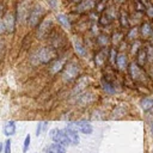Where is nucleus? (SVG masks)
Instances as JSON below:
<instances>
[{"mask_svg":"<svg viewBox=\"0 0 153 153\" xmlns=\"http://www.w3.org/2000/svg\"><path fill=\"white\" fill-rule=\"evenodd\" d=\"M26 16H29V11L26 10L25 4L18 5V20L19 22H23L26 18Z\"/></svg>","mask_w":153,"mask_h":153,"instance_id":"17","label":"nucleus"},{"mask_svg":"<svg viewBox=\"0 0 153 153\" xmlns=\"http://www.w3.org/2000/svg\"><path fill=\"white\" fill-rule=\"evenodd\" d=\"M128 71L130 76L134 80H142V71L140 68V66L136 62H131L128 65Z\"/></svg>","mask_w":153,"mask_h":153,"instance_id":"6","label":"nucleus"},{"mask_svg":"<svg viewBox=\"0 0 153 153\" xmlns=\"http://www.w3.org/2000/svg\"><path fill=\"white\" fill-rule=\"evenodd\" d=\"M116 65L120 69H124L128 67V61H127V56L124 54H120L117 55V60H116Z\"/></svg>","mask_w":153,"mask_h":153,"instance_id":"18","label":"nucleus"},{"mask_svg":"<svg viewBox=\"0 0 153 153\" xmlns=\"http://www.w3.org/2000/svg\"><path fill=\"white\" fill-rule=\"evenodd\" d=\"M4 151V143L2 142H0V153Z\"/></svg>","mask_w":153,"mask_h":153,"instance_id":"34","label":"nucleus"},{"mask_svg":"<svg viewBox=\"0 0 153 153\" xmlns=\"http://www.w3.org/2000/svg\"><path fill=\"white\" fill-rule=\"evenodd\" d=\"M14 22H16V20H14L13 14L7 13V14L5 16L4 20H2L4 26H5V31H7V32H13V30H14Z\"/></svg>","mask_w":153,"mask_h":153,"instance_id":"7","label":"nucleus"},{"mask_svg":"<svg viewBox=\"0 0 153 153\" xmlns=\"http://www.w3.org/2000/svg\"><path fill=\"white\" fill-rule=\"evenodd\" d=\"M44 151L47 153H66V147L63 145H61V143L54 142V143L49 145Z\"/></svg>","mask_w":153,"mask_h":153,"instance_id":"10","label":"nucleus"},{"mask_svg":"<svg viewBox=\"0 0 153 153\" xmlns=\"http://www.w3.org/2000/svg\"><path fill=\"white\" fill-rule=\"evenodd\" d=\"M63 130H65V133H66V135H67V137H68L71 145H78V143H79V135H78V131H75V130H73V129H71V128H67V127H66Z\"/></svg>","mask_w":153,"mask_h":153,"instance_id":"9","label":"nucleus"},{"mask_svg":"<svg viewBox=\"0 0 153 153\" xmlns=\"http://www.w3.org/2000/svg\"><path fill=\"white\" fill-rule=\"evenodd\" d=\"M1 11H2V5L0 4V14H1Z\"/></svg>","mask_w":153,"mask_h":153,"instance_id":"36","label":"nucleus"},{"mask_svg":"<svg viewBox=\"0 0 153 153\" xmlns=\"http://www.w3.org/2000/svg\"><path fill=\"white\" fill-rule=\"evenodd\" d=\"M136 35H137V29H136V27H134V29H131V31H130V33H129V36H128V37H129V38H131V37L134 36V38H135V37H136Z\"/></svg>","mask_w":153,"mask_h":153,"instance_id":"30","label":"nucleus"},{"mask_svg":"<svg viewBox=\"0 0 153 153\" xmlns=\"http://www.w3.org/2000/svg\"><path fill=\"white\" fill-rule=\"evenodd\" d=\"M49 2H50V5H51L53 7H56V6H57V1H56V0H49Z\"/></svg>","mask_w":153,"mask_h":153,"instance_id":"32","label":"nucleus"},{"mask_svg":"<svg viewBox=\"0 0 153 153\" xmlns=\"http://www.w3.org/2000/svg\"><path fill=\"white\" fill-rule=\"evenodd\" d=\"M152 32H153V30H152L151 24H149V23H142L141 29H140L141 36L145 37V38H147V37H149V36L152 35Z\"/></svg>","mask_w":153,"mask_h":153,"instance_id":"14","label":"nucleus"},{"mask_svg":"<svg viewBox=\"0 0 153 153\" xmlns=\"http://www.w3.org/2000/svg\"><path fill=\"white\" fill-rule=\"evenodd\" d=\"M11 143H12L11 139H7L5 141V143H4V153H11Z\"/></svg>","mask_w":153,"mask_h":153,"instance_id":"26","label":"nucleus"},{"mask_svg":"<svg viewBox=\"0 0 153 153\" xmlns=\"http://www.w3.org/2000/svg\"><path fill=\"white\" fill-rule=\"evenodd\" d=\"M42 130H43V122H38L37 129H36V136H39L42 134Z\"/></svg>","mask_w":153,"mask_h":153,"instance_id":"28","label":"nucleus"},{"mask_svg":"<svg viewBox=\"0 0 153 153\" xmlns=\"http://www.w3.org/2000/svg\"><path fill=\"white\" fill-rule=\"evenodd\" d=\"M55 55H56V53L53 48H42L32 55L31 60H32V63H35V65H37V63H48L51 60H54Z\"/></svg>","mask_w":153,"mask_h":153,"instance_id":"1","label":"nucleus"},{"mask_svg":"<svg viewBox=\"0 0 153 153\" xmlns=\"http://www.w3.org/2000/svg\"><path fill=\"white\" fill-rule=\"evenodd\" d=\"M151 134L153 135V121L151 122Z\"/></svg>","mask_w":153,"mask_h":153,"instance_id":"35","label":"nucleus"},{"mask_svg":"<svg viewBox=\"0 0 153 153\" xmlns=\"http://www.w3.org/2000/svg\"><path fill=\"white\" fill-rule=\"evenodd\" d=\"M30 142H31V136H30V134H27L25 136V140H24V143H23V153H26L29 151Z\"/></svg>","mask_w":153,"mask_h":153,"instance_id":"22","label":"nucleus"},{"mask_svg":"<svg viewBox=\"0 0 153 153\" xmlns=\"http://www.w3.org/2000/svg\"><path fill=\"white\" fill-rule=\"evenodd\" d=\"M50 26H51V20H50V19H44V20L41 23L39 27H38V31H37L38 37H43V36L48 32V30H49Z\"/></svg>","mask_w":153,"mask_h":153,"instance_id":"12","label":"nucleus"},{"mask_svg":"<svg viewBox=\"0 0 153 153\" xmlns=\"http://www.w3.org/2000/svg\"><path fill=\"white\" fill-rule=\"evenodd\" d=\"M110 60H111V62L112 63H116V60H117V53H116V50L115 49H111L110 50Z\"/></svg>","mask_w":153,"mask_h":153,"instance_id":"27","label":"nucleus"},{"mask_svg":"<svg viewBox=\"0 0 153 153\" xmlns=\"http://www.w3.org/2000/svg\"><path fill=\"white\" fill-rule=\"evenodd\" d=\"M42 14H43V8H42V6H35L30 12H29V16H27V23H29V25L30 26H36L37 25V23H38V20L41 19V17H42Z\"/></svg>","mask_w":153,"mask_h":153,"instance_id":"4","label":"nucleus"},{"mask_svg":"<svg viewBox=\"0 0 153 153\" xmlns=\"http://www.w3.org/2000/svg\"><path fill=\"white\" fill-rule=\"evenodd\" d=\"M74 1H75V2H76V1H80V0H74Z\"/></svg>","mask_w":153,"mask_h":153,"instance_id":"38","label":"nucleus"},{"mask_svg":"<svg viewBox=\"0 0 153 153\" xmlns=\"http://www.w3.org/2000/svg\"><path fill=\"white\" fill-rule=\"evenodd\" d=\"M105 60H106V53H105V50H104V49L96 54L94 62H96V65H97V66H103V65H104V62H105Z\"/></svg>","mask_w":153,"mask_h":153,"instance_id":"19","label":"nucleus"},{"mask_svg":"<svg viewBox=\"0 0 153 153\" xmlns=\"http://www.w3.org/2000/svg\"><path fill=\"white\" fill-rule=\"evenodd\" d=\"M56 19H57V22H59L63 27L71 29V23H69V19H68L67 16H65V14H62V13H59V14L56 16Z\"/></svg>","mask_w":153,"mask_h":153,"instance_id":"20","label":"nucleus"},{"mask_svg":"<svg viewBox=\"0 0 153 153\" xmlns=\"http://www.w3.org/2000/svg\"><path fill=\"white\" fill-rule=\"evenodd\" d=\"M140 106L143 111H149L151 109H153V98H143L140 102Z\"/></svg>","mask_w":153,"mask_h":153,"instance_id":"16","label":"nucleus"},{"mask_svg":"<svg viewBox=\"0 0 153 153\" xmlns=\"http://www.w3.org/2000/svg\"><path fill=\"white\" fill-rule=\"evenodd\" d=\"M4 134L6 136H12L16 134V122L14 121H7L4 124V129H2Z\"/></svg>","mask_w":153,"mask_h":153,"instance_id":"11","label":"nucleus"},{"mask_svg":"<svg viewBox=\"0 0 153 153\" xmlns=\"http://www.w3.org/2000/svg\"><path fill=\"white\" fill-rule=\"evenodd\" d=\"M5 31V26H4V23L0 20V33H2Z\"/></svg>","mask_w":153,"mask_h":153,"instance_id":"33","label":"nucleus"},{"mask_svg":"<svg viewBox=\"0 0 153 153\" xmlns=\"http://www.w3.org/2000/svg\"><path fill=\"white\" fill-rule=\"evenodd\" d=\"M152 153H153V148H152Z\"/></svg>","mask_w":153,"mask_h":153,"instance_id":"39","label":"nucleus"},{"mask_svg":"<svg viewBox=\"0 0 153 153\" xmlns=\"http://www.w3.org/2000/svg\"><path fill=\"white\" fill-rule=\"evenodd\" d=\"M97 41H98V43H99L102 47H105V45L109 44V37L105 36V35H100V36L97 38Z\"/></svg>","mask_w":153,"mask_h":153,"instance_id":"23","label":"nucleus"},{"mask_svg":"<svg viewBox=\"0 0 153 153\" xmlns=\"http://www.w3.org/2000/svg\"><path fill=\"white\" fill-rule=\"evenodd\" d=\"M116 2H123V0H115Z\"/></svg>","mask_w":153,"mask_h":153,"instance_id":"37","label":"nucleus"},{"mask_svg":"<svg viewBox=\"0 0 153 153\" xmlns=\"http://www.w3.org/2000/svg\"><path fill=\"white\" fill-rule=\"evenodd\" d=\"M61 68H62V62H61V61H55V63L50 67V69H51V72H53V73L59 72Z\"/></svg>","mask_w":153,"mask_h":153,"instance_id":"25","label":"nucleus"},{"mask_svg":"<svg viewBox=\"0 0 153 153\" xmlns=\"http://www.w3.org/2000/svg\"><path fill=\"white\" fill-rule=\"evenodd\" d=\"M102 84H103V88H104V91L105 92H108V93H114L115 92V88H114V85L111 84V82H109L108 80H102Z\"/></svg>","mask_w":153,"mask_h":153,"instance_id":"21","label":"nucleus"},{"mask_svg":"<svg viewBox=\"0 0 153 153\" xmlns=\"http://www.w3.org/2000/svg\"><path fill=\"white\" fill-rule=\"evenodd\" d=\"M121 38H122V33L121 32H116L115 35H114V43H118L120 41H121Z\"/></svg>","mask_w":153,"mask_h":153,"instance_id":"29","label":"nucleus"},{"mask_svg":"<svg viewBox=\"0 0 153 153\" xmlns=\"http://www.w3.org/2000/svg\"><path fill=\"white\" fill-rule=\"evenodd\" d=\"M94 6V1L93 0H84L82 2H80L78 5V11L79 12H84V11H88V10H92V7Z\"/></svg>","mask_w":153,"mask_h":153,"instance_id":"13","label":"nucleus"},{"mask_svg":"<svg viewBox=\"0 0 153 153\" xmlns=\"http://www.w3.org/2000/svg\"><path fill=\"white\" fill-rule=\"evenodd\" d=\"M148 57H147V51H146V48H140L137 51H136V63L142 67L146 62H147Z\"/></svg>","mask_w":153,"mask_h":153,"instance_id":"8","label":"nucleus"},{"mask_svg":"<svg viewBox=\"0 0 153 153\" xmlns=\"http://www.w3.org/2000/svg\"><path fill=\"white\" fill-rule=\"evenodd\" d=\"M120 20H121V25L123 27H128L129 26V22H128V16L127 13H122L121 17H120Z\"/></svg>","mask_w":153,"mask_h":153,"instance_id":"24","label":"nucleus"},{"mask_svg":"<svg viewBox=\"0 0 153 153\" xmlns=\"http://www.w3.org/2000/svg\"><path fill=\"white\" fill-rule=\"evenodd\" d=\"M78 73H79L78 66H76L75 63L71 62V63H68V65L65 66V68H63V74H62V75H63V79H65L66 81H71V80H73V79L76 78Z\"/></svg>","mask_w":153,"mask_h":153,"instance_id":"5","label":"nucleus"},{"mask_svg":"<svg viewBox=\"0 0 153 153\" xmlns=\"http://www.w3.org/2000/svg\"><path fill=\"white\" fill-rule=\"evenodd\" d=\"M67 128H71L75 131H80L82 134H91L93 128L90 124V122L86 121H78V122H71L67 124Z\"/></svg>","mask_w":153,"mask_h":153,"instance_id":"2","label":"nucleus"},{"mask_svg":"<svg viewBox=\"0 0 153 153\" xmlns=\"http://www.w3.org/2000/svg\"><path fill=\"white\" fill-rule=\"evenodd\" d=\"M147 13L149 17H153V7H148L147 8Z\"/></svg>","mask_w":153,"mask_h":153,"instance_id":"31","label":"nucleus"},{"mask_svg":"<svg viewBox=\"0 0 153 153\" xmlns=\"http://www.w3.org/2000/svg\"><path fill=\"white\" fill-rule=\"evenodd\" d=\"M49 136H50V139H51L54 142L61 143V145H63L65 147L68 146V145H71V142H69V140H68V137H67V135H66V133H65L63 129H57V128H55V129H53V130L50 131Z\"/></svg>","mask_w":153,"mask_h":153,"instance_id":"3","label":"nucleus"},{"mask_svg":"<svg viewBox=\"0 0 153 153\" xmlns=\"http://www.w3.org/2000/svg\"><path fill=\"white\" fill-rule=\"evenodd\" d=\"M73 43H74L75 53H76L78 55H80V56H86V48H84V45L81 44V42L75 38V39L73 41Z\"/></svg>","mask_w":153,"mask_h":153,"instance_id":"15","label":"nucleus"}]
</instances>
